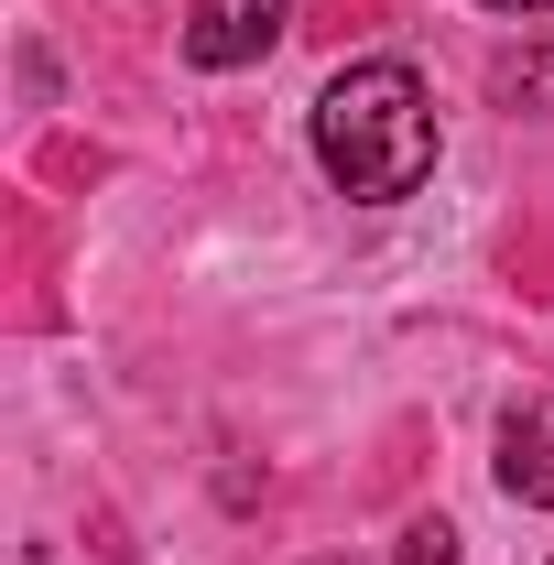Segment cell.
<instances>
[{
  "mask_svg": "<svg viewBox=\"0 0 554 565\" xmlns=\"http://www.w3.org/2000/svg\"><path fill=\"white\" fill-rule=\"evenodd\" d=\"M316 163L327 185L359 196V207H403L424 174H435V98L403 55H370V66H338L316 87Z\"/></svg>",
  "mask_w": 554,
  "mask_h": 565,
  "instance_id": "cell-1",
  "label": "cell"
},
{
  "mask_svg": "<svg viewBox=\"0 0 554 565\" xmlns=\"http://www.w3.org/2000/svg\"><path fill=\"white\" fill-rule=\"evenodd\" d=\"M283 11H294V0H196V11H185V66L196 76L262 66V55L283 44Z\"/></svg>",
  "mask_w": 554,
  "mask_h": 565,
  "instance_id": "cell-2",
  "label": "cell"
},
{
  "mask_svg": "<svg viewBox=\"0 0 554 565\" xmlns=\"http://www.w3.org/2000/svg\"><path fill=\"white\" fill-rule=\"evenodd\" d=\"M500 490L522 500V511H554V392H533V403L500 414Z\"/></svg>",
  "mask_w": 554,
  "mask_h": 565,
  "instance_id": "cell-3",
  "label": "cell"
},
{
  "mask_svg": "<svg viewBox=\"0 0 554 565\" xmlns=\"http://www.w3.org/2000/svg\"><path fill=\"white\" fill-rule=\"evenodd\" d=\"M392 565H457V522H446V511H424V522H403V544H392Z\"/></svg>",
  "mask_w": 554,
  "mask_h": 565,
  "instance_id": "cell-4",
  "label": "cell"
},
{
  "mask_svg": "<svg viewBox=\"0 0 554 565\" xmlns=\"http://www.w3.org/2000/svg\"><path fill=\"white\" fill-rule=\"evenodd\" d=\"M522 109H544V120H554V44H544V55H522Z\"/></svg>",
  "mask_w": 554,
  "mask_h": 565,
  "instance_id": "cell-5",
  "label": "cell"
},
{
  "mask_svg": "<svg viewBox=\"0 0 554 565\" xmlns=\"http://www.w3.org/2000/svg\"><path fill=\"white\" fill-rule=\"evenodd\" d=\"M479 11H544V0H479Z\"/></svg>",
  "mask_w": 554,
  "mask_h": 565,
  "instance_id": "cell-6",
  "label": "cell"
}]
</instances>
